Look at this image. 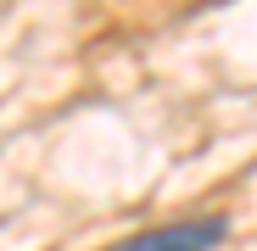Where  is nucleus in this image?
<instances>
[{
	"instance_id": "f257e3e1",
	"label": "nucleus",
	"mask_w": 257,
	"mask_h": 251,
	"mask_svg": "<svg viewBox=\"0 0 257 251\" xmlns=\"http://www.w3.org/2000/svg\"><path fill=\"white\" fill-rule=\"evenodd\" d=\"M229 240V218H179V223H162V229H140L117 240L112 251H218Z\"/></svg>"
}]
</instances>
